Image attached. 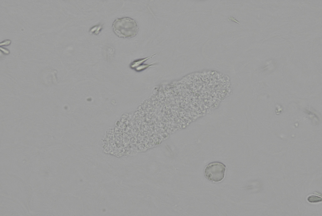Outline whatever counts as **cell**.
<instances>
[{"mask_svg":"<svg viewBox=\"0 0 322 216\" xmlns=\"http://www.w3.org/2000/svg\"><path fill=\"white\" fill-rule=\"evenodd\" d=\"M112 27L114 33L119 37L125 38L134 37L139 30L137 22L129 17L119 18L115 20Z\"/></svg>","mask_w":322,"mask_h":216,"instance_id":"1","label":"cell"},{"mask_svg":"<svg viewBox=\"0 0 322 216\" xmlns=\"http://www.w3.org/2000/svg\"><path fill=\"white\" fill-rule=\"evenodd\" d=\"M226 170V167L220 162L211 163L206 167L204 174L206 178L210 181L218 182L223 180Z\"/></svg>","mask_w":322,"mask_h":216,"instance_id":"2","label":"cell"},{"mask_svg":"<svg viewBox=\"0 0 322 216\" xmlns=\"http://www.w3.org/2000/svg\"><path fill=\"white\" fill-rule=\"evenodd\" d=\"M155 55L156 54H154L152 55V56L136 60L132 63L130 65V67L131 68L133 69H135V68L138 66L144 64V63L147 61L148 60V59L155 56Z\"/></svg>","mask_w":322,"mask_h":216,"instance_id":"3","label":"cell"},{"mask_svg":"<svg viewBox=\"0 0 322 216\" xmlns=\"http://www.w3.org/2000/svg\"><path fill=\"white\" fill-rule=\"evenodd\" d=\"M103 27V25L102 24H99L92 27L90 30V31L92 34L98 35L102 29Z\"/></svg>","mask_w":322,"mask_h":216,"instance_id":"4","label":"cell"},{"mask_svg":"<svg viewBox=\"0 0 322 216\" xmlns=\"http://www.w3.org/2000/svg\"><path fill=\"white\" fill-rule=\"evenodd\" d=\"M156 65V64L155 63L150 64L144 63L142 64V65L138 66L135 68L134 70L137 72H140L146 70V69L150 66H153Z\"/></svg>","mask_w":322,"mask_h":216,"instance_id":"5","label":"cell"},{"mask_svg":"<svg viewBox=\"0 0 322 216\" xmlns=\"http://www.w3.org/2000/svg\"><path fill=\"white\" fill-rule=\"evenodd\" d=\"M307 200L311 203H315L321 202L322 201L321 197L315 195H311L308 197Z\"/></svg>","mask_w":322,"mask_h":216,"instance_id":"6","label":"cell"}]
</instances>
